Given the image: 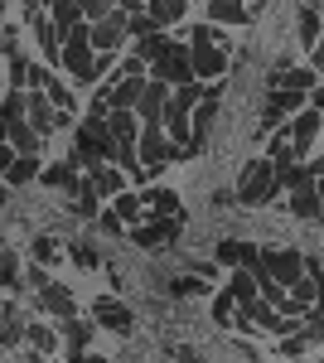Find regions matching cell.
Returning a JSON list of instances; mask_svg holds the SVG:
<instances>
[{"label": "cell", "mask_w": 324, "mask_h": 363, "mask_svg": "<svg viewBox=\"0 0 324 363\" xmlns=\"http://www.w3.org/2000/svg\"><path fill=\"white\" fill-rule=\"evenodd\" d=\"M189 68H194V83H223L228 78V39L213 25H194Z\"/></svg>", "instance_id": "1"}, {"label": "cell", "mask_w": 324, "mask_h": 363, "mask_svg": "<svg viewBox=\"0 0 324 363\" xmlns=\"http://www.w3.org/2000/svg\"><path fill=\"white\" fill-rule=\"evenodd\" d=\"M102 160H116V140H111L102 116H87L78 126V140H73V165L92 169V165H102Z\"/></svg>", "instance_id": "2"}, {"label": "cell", "mask_w": 324, "mask_h": 363, "mask_svg": "<svg viewBox=\"0 0 324 363\" xmlns=\"http://www.w3.org/2000/svg\"><path fill=\"white\" fill-rule=\"evenodd\" d=\"M281 189V179H276V165L271 160H252L242 169V179H238V203L247 208H257V203H271V194Z\"/></svg>", "instance_id": "3"}, {"label": "cell", "mask_w": 324, "mask_h": 363, "mask_svg": "<svg viewBox=\"0 0 324 363\" xmlns=\"http://www.w3.org/2000/svg\"><path fill=\"white\" fill-rule=\"evenodd\" d=\"M58 63L78 78V83H92L97 73H92V63H97V54H92V39H87V25L68 29L63 34V54H58Z\"/></svg>", "instance_id": "4"}, {"label": "cell", "mask_w": 324, "mask_h": 363, "mask_svg": "<svg viewBox=\"0 0 324 363\" xmlns=\"http://www.w3.org/2000/svg\"><path fill=\"white\" fill-rule=\"evenodd\" d=\"M135 155H140V165L150 169V174H160L169 160H179V145L164 136L160 126H140V140H135Z\"/></svg>", "instance_id": "5"}, {"label": "cell", "mask_w": 324, "mask_h": 363, "mask_svg": "<svg viewBox=\"0 0 324 363\" xmlns=\"http://www.w3.org/2000/svg\"><path fill=\"white\" fill-rule=\"evenodd\" d=\"M150 78H160L164 87H184V83H194L189 44H184V39H174V44H169V49H164V54L150 63Z\"/></svg>", "instance_id": "6"}, {"label": "cell", "mask_w": 324, "mask_h": 363, "mask_svg": "<svg viewBox=\"0 0 324 363\" xmlns=\"http://www.w3.org/2000/svg\"><path fill=\"white\" fill-rule=\"evenodd\" d=\"M262 267H267L271 281H276V286H286V291L305 277V257H300L296 247H267V252H262Z\"/></svg>", "instance_id": "7"}, {"label": "cell", "mask_w": 324, "mask_h": 363, "mask_svg": "<svg viewBox=\"0 0 324 363\" xmlns=\"http://www.w3.org/2000/svg\"><path fill=\"white\" fill-rule=\"evenodd\" d=\"M320 131H324V116L315 112V107H305V112L291 116L286 136H291V150H296V160H305V155H310V145L320 140Z\"/></svg>", "instance_id": "8"}, {"label": "cell", "mask_w": 324, "mask_h": 363, "mask_svg": "<svg viewBox=\"0 0 324 363\" xmlns=\"http://www.w3.org/2000/svg\"><path fill=\"white\" fill-rule=\"evenodd\" d=\"M25 121L39 131V136H49V131H58V126L68 121V112H58L44 92H25Z\"/></svg>", "instance_id": "9"}, {"label": "cell", "mask_w": 324, "mask_h": 363, "mask_svg": "<svg viewBox=\"0 0 324 363\" xmlns=\"http://www.w3.org/2000/svg\"><path fill=\"white\" fill-rule=\"evenodd\" d=\"M87 39H92V54H116L126 44V15L111 10L107 20H97V25L87 29Z\"/></svg>", "instance_id": "10"}, {"label": "cell", "mask_w": 324, "mask_h": 363, "mask_svg": "<svg viewBox=\"0 0 324 363\" xmlns=\"http://www.w3.org/2000/svg\"><path fill=\"white\" fill-rule=\"evenodd\" d=\"M164 102H169V87H164L160 78H145V92H140V102H135V121H140V126H160Z\"/></svg>", "instance_id": "11"}, {"label": "cell", "mask_w": 324, "mask_h": 363, "mask_svg": "<svg viewBox=\"0 0 324 363\" xmlns=\"http://www.w3.org/2000/svg\"><path fill=\"white\" fill-rule=\"evenodd\" d=\"M92 320H97L102 330H111V335H131V330H135V315H131V306H121L116 296H102V301L92 306Z\"/></svg>", "instance_id": "12"}, {"label": "cell", "mask_w": 324, "mask_h": 363, "mask_svg": "<svg viewBox=\"0 0 324 363\" xmlns=\"http://www.w3.org/2000/svg\"><path fill=\"white\" fill-rule=\"evenodd\" d=\"M296 112H305V92H271V97H267V112H262L267 136H271V131H281V121H286V116H296Z\"/></svg>", "instance_id": "13"}, {"label": "cell", "mask_w": 324, "mask_h": 363, "mask_svg": "<svg viewBox=\"0 0 324 363\" xmlns=\"http://www.w3.org/2000/svg\"><path fill=\"white\" fill-rule=\"evenodd\" d=\"M87 184L97 189V199H116V194H126V174L111 165V160H102V165L87 169Z\"/></svg>", "instance_id": "14"}, {"label": "cell", "mask_w": 324, "mask_h": 363, "mask_svg": "<svg viewBox=\"0 0 324 363\" xmlns=\"http://www.w3.org/2000/svg\"><path fill=\"white\" fill-rule=\"evenodd\" d=\"M140 213H145L150 223L179 218V194H169V189H145V199H140Z\"/></svg>", "instance_id": "15"}, {"label": "cell", "mask_w": 324, "mask_h": 363, "mask_svg": "<svg viewBox=\"0 0 324 363\" xmlns=\"http://www.w3.org/2000/svg\"><path fill=\"white\" fill-rule=\"evenodd\" d=\"M39 306L49 310V315H58V320H73V315H78V301H73V291H68V286H58V281L39 286Z\"/></svg>", "instance_id": "16"}, {"label": "cell", "mask_w": 324, "mask_h": 363, "mask_svg": "<svg viewBox=\"0 0 324 363\" xmlns=\"http://www.w3.org/2000/svg\"><path fill=\"white\" fill-rule=\"evenodd\" d=\"M29 29H34V39H39V54L49 58V63H58V54H63V34L54 29L49 10H44V15H29Z\"/></svg>", "instance_id": "17"}, {"label": "cell", "mask_w": 324, "mask_h": 363, "mask_svg": "<svg viewBox=\"0 0 324 363\" xmlns=\"http://www.w3.org/2000/svg\"><path fill=\"white\" fill-rule=\"evenodd\" d=\"M315 83H320L315 68H276L271 73V92H310Z\"/></svg>", "instance_id": "18"}, {"label": "cell", "mask_w": 324, "mask_h": 363, "mask_svg": "<svg viewBox=\"0 0 324 363\" xmlns=\"http://www.w3.org/2000/svg\"><path fill=\"white\" fill-rule=\"evenodd\" d=\"M320 339H324V320H315V315H310L296 335L281 339V354H305V349H310V344H320Z\"/></svg>", "instance_id": "19"}, {"label": "cell", "mask_w": 324, "mask_h": 363, "mask_svg": "<svg viewBox=\"0 0 324 363\" xmlns=\"http://www.w3.org/2000/svg\"><path fill=\"white\" fill-rule=\"evenodd\" d=\"M184 10H189V0H150V5H145V15H150L155 29H174L184 20Z\"/></svg>", "instance_id": "20"}, {"label": "cell", "mask_w": 324, "mask_h": 363, "mask_svg": "<svg viewBox=\"0 0 324 363\" xmlns=\"http://www.w3.org/2000/svg\"><path fill=\"white\" fill-rule=\"evenodd\" d=\"M102 121H107V131H111L116 145H135V140H140V121H135V112H107Z\"/></svg>", "instance_id": "21"}, {"label": "cell", "mask_w": 324, "mask_h": 363, "mask_svg": "<svg viewBox=\"0 0 324 363\" xmlns=\"http://www.w3.org/2000/svg\"><path fill=\"white\" fill-rule=\"evenodd\" d=\"M320 34H324V10H320V5H305V10H300V49L315 54Z\"/></svg>", "instance_id": "22"}, {"label": "cell", "mask_w": 324, "mask_h": 363, "mask_svg": "<svg viewBox=\"0 0 324 363\" xmlns=\"http://www.w3.org/2000/svg\"><path fill=\"white\" fill-rule=\"evenodd\" d=\"M5 140L15 145V155H39V140L44 136H39L29 121H10V126H5Z\"/></svg>", "instance_id": "23"}, {"label": "cell", "mask_w": 324, "mask_h": 363, "mask_svg": "<svg viewBox=\"0 0 324 363\" xmlns=\"http://www.w3.org/2000/svg\"><path fill=\"white\" fill-rule=\"evenodd\" d=\"M203 5H208V20L213 25H247L252 20L242 0H203Z\"/></svg>", "instance_id": "24"}, {"label": "cell", "mask_w": 324, "mask_h": 363, "mask_svg": "<svg viewBox=\"0 0 324 363\" xmlns=\"http://www.w3.org/2000/svg\"><path fill=\"white\" fill-rule=\"evenodd\" d=\"M174 233H179V218H164V223H150V228H140V233H135V242H140V247H169V242H174Z\"/></svg>", "instance_id": "25"}, {"label": "cell", "mask_w": 324, "mask_h": 363, "mask_svg": "<svg viewBox=\"0 0 324 363\" xmlns=\"http://www.w3.org/2000/svg\"><path fill=\"white\" fill-rule=\"evenodd\" d=\"M291 213L296 218H320V189H315V179L291 189Z\"/></svg>", "instance_id": "26"}, {"label": "cell", "mask_w": 324, "mask_h": 363, "mask_svg": "<svg viewBox=\"0 0 324 363\" xmlns=\"http://www.w3.org/2000/svg\"><path fill=\"white\" fill-rule=\"evenodd\" d=\"M228 296L238 301V306H252V301H262V291H257V281H252V272L247 267H233V281H228Z\"/></svg>", "instance_id": "27"}, {"label": "cell", "mask_w": 324, "mask_h": 363, "mask_svg": "<svg viewBox=\"0 0 324 363\" xmlns=\"http://www.w3.org/2000/svg\"><path fill=\"white\" fill-rule=\"evenodd\" d=\"M39 174H44L39 155H15V165L5 169L0 179H5V184H29V179H39Z\"/></svg>", "instance_id": "28"}, {"label": "cell", "mask_w": 324, "mask_h": 363, "mask_svg": "<svg viewBox=\"0 0 324 363\" xmlns=\"http://www.w3.org/2000/svg\"><path fill=\"white\" fill-rule=\"evenodd\" d=\"M49 20H54V29H58V34L78 29V25H82V15H78V0H49Z\"/></svg>", "instance_id": "29"}, {"label": "cell", "mask_w": 324, "mask_h": 363, "mask_svg": "<svg viewBox=\"0 0 324 363\" xmlns=\"http://www.w3.org/2000/svg\"><path fill=\"white\" fill-rule=\"evenodd\" d=\"M97 203H102V199H97V189H92V184H87V174H82L78 189H73V213H78V218H97V213H102Z\"/></svg>", "instance_id": "30"}, {"label": "cell", "mask_w": 324, "mask_h": 363, "mask_svg": "<svg viewBox=\"0 0 324 363\" xmlns=\"http://www.w3.org/2000/svg\"><path fill=\"white\" fill-rule=\"evenodd\" d=\"M0 291H25V277H20V257L0 247Z\"/></svg>", "instance_id": "31"}, {"label": "cell", "mask_w": 324, "mask_h": 363, "mask_svg": "<svg viewBox=\"0 0 324 363\" xmlns=\"http://www.w3.org/2000/svg\"><path fill=\"white\" fill-rule=\"evenodd\" d=\"M169 44H174V39H169L164 29H155V34H145V39L135 44V58H140V63H155V58H160Z\"/></svg>", "instance_id": "32"}, {"label": "cell", "mask_w": 324, "mask_h": 363, "mask_svg": "<svg viewBox=\"0 0 324 363\" xmlns=\"http://www.w3.org/2000/svg\"><path fill=\"white\" fill-rule=\"evenodd\" d=\"M25 339H29L34 354H54V349H58V335L49 330V325H25Z\"/></svg>", "instance_id": "33"}, {"label": "cell", "mask_w": 324, "mask_h": 363, "mask_svg": "<svg viewBox=\"0 0 324 363\" xmlns=\"http://www.w3.org/2000/svg\"><path fill=\"white\" fill-rule=\"evenodd\" d=\"M78 179H82V174H73V165H49V169H44V184H54V189H68V194L78 189Z\"/></svg>", "instance_id": "34"}, {"label": "cell", "mask_w": 324, "mask_h": 363, "mask_svg": "<svg viewBox=\"0 0 324 363\" xmlns=\"http://www.w3.org/2000/svg\"><path fill=\"white\" fill-rule=\"evenodd\" d=\"M29 252H34V262H58V257H63V242H58L54 233H39Z\"/></svg>", "instance_id": "35"}, {"label": "cell", "mask_w": 324, "mask_h": 363, "mask_svg": "<svg viewBox=\"0 0 324 363\" xmlns=\"http://www.w3.org/2000/svg\"><path fill=\"white\" fill-rule=\"evenodd\" d=\"M0 121H5V126H10V121H25V92L10 87V92L0 97Z\"/></svg>", "instance_id": "36"}, {"label": "cell", "mask_w": 324, "mask_h": 363, "mask_svg": "<svg viewBox=\"0 0 324 363\" xmlns=\"http://www.w3.org/2000/svg\"><path fill=\"white\" fill-rule=\"evenodd\" d=\"M63 339H68V349H73V354H78L82 344H87V339H92V325H82L78 315H73V320H63Z\"/></svg>", "instance_id": "37"}, {"label": "cell", "mask_w": 324, "mask_h": 363, "mask_svg": "<svg viewBox=\"0 0 324 363\" xmlns=\"http://www.w3.org/2000/svg\"><path fill=\"white\" fill-rule=\"evenodd\" d=\"M111 10H116L111 0H78V15H82V20H92V25H97V20H107Z\"/></svg>", "instance_id": "38"}, {"label": "cell", "mask_w": 324, "mask_h": 363, "mask_svg": "<svg viewBox=\"0 0 324 363\" xmlns=\"http://www.w3.org/2000/svg\"><path fill=\"white\" fill-rule=\"evenodd\" d=\"M116 218L126 223V218H140V199L135 194H116Z\"/></svg>", "instance_id": "39"}, {"label": "cell", "mask_w": 324, "mask_h": 363, "mask_svg": "<svg viewBox=\"0 0 324 363\" xmlns=\"http://www.w3.org/2000/svg\"><path fill=\"white\" fill-rule=\"evenodd\" d=\"M233 315H238V301H233V296L223 291V296H218V301H213V320H218V325H228Z\"/></svg>", "instance_id": "40"}, {"label": "cell", "mask_w": 324, "mask_h": 363, "mask_svg": "<svg viewBox=\"0 0 324 363\" xmlns=\"http://www.w3.org/2000/svg\"><path fill=\"white\" fill-rule=\"evenodd\" d=\"M218 262L223 267H242V242H223L218 247Z\"/></svg>", "instance_id": "41"}, {"label": "cell", "mask_w": 324, "mask_h": 363, "mask_svg": "<svg viewBox=\"0 0 324 363\" xmlns=\"http://www.w3.org/2000/svg\"><path fill=\"white\" fill-rule=\"evenodd\" d=\"M10 165H15V145H10V140L0 136V174H5Z\"/></svg>", "instance_id": "42"}, {"label": "cell", "mask_w": 324, "mask_h": 363, "mask_svg": "<svg viewBox=\"0 0 324 363\" xmlns=\"http://www.w3.org/2000/svg\"><path fill=\"white\" fill-rule=\"evenodd\" d=\"M97 223H102V233H116L121 238V218L116 213H97Z\"/></svg>", "instance_id": "43"}, {"label": "cell", "mask_w": 324, "mask_h": 363, "mask_svg": "<svg viewBox=\"0 0 324 363\" xmlns=\"http://www.w3.org/2000/svg\"><path fill=\"white\" fill-rule=\"evenodd\" d=\"M73 262H78V267H97V252L92 247H73Z\"/></svg>", "instance_id": "44"}, {"label": "cell", "mask_w": 324, "mask_h": 363, "mask_svg": "<svg viewBox=\"0 0 324 363\" xmlns=\"http://www.w3.org/2000/svg\"><path fill=\"white\" fill-rule=\"evenodd\" d=\"M15 44H20V39H15V29H0V49H5V54H10V58L20 54V49H15Z\"/></svg>", "instance_id": "45"}, {"label": "cell", "mask_w": 324, "mask_h": 363, "mask_svg": "<svg viewBox=\"0 0 324 363\" xmlns=\"http://www.w3.org/2000/svg\"><path fill=\"white\" fill-rule=\"evenodd\" d=\"M111 5H116L121 15H140V10H145V0H111Z\"/></svg>", "instance_id": "46"}, {"label": "cell", "mask_w": 324, "mask_h": 363, "mask_svg": "<svg viewBox=\"0 0 324 363\" xmlns=\"http://www.w3.org/2000/svg\"><path fill=\"white\" fill-rule=\"evenodd\" d=\"M310 107H315V112L324 116V83H315V87H310Z\"/></svg>", "instance_id": "47"}, {"label": "cell", "mask_w": 324, "mask_h": 363, "mask_svg": "<svg viewBox=\"0 0 324 363\" xmlns=\"http://www.w3.org/2000/svg\"><path fill=\"white\" fill-rule=\"evenodd\" d=\"M49 10V0H25V15H44Z\"/></svg>", "instance_id": "48"}, {"label": "cell", "mask_w": 324, "mask_h": 363, "mask_svg": "<svg viewBox=\"0 0 324 363\" xmlns=\"http://www.w3.org/2000/svg\"><path fill=\"white\" fill-rule=\"evenodd\" d=\"M15 310H10V301H0V330H5V320H10Z\"/></svg>", "instance_id": "49"}, {"label": "cell", "mask_w": 324, "mask_h": 363, "mask_svg": "<svg viewBox=\"0 0 324 363\" xmlns=\"http://www.w3.org/2000/svg\"><path fill=\"white\" fill-rule=\"evenodd\" d=\"M315 189H320V223H324V174L315 179Z\"/></svg>", "instance_id": "50"}, {"label": "cell", "mask_w": 324, "mask_h": 363, "mask_svg": "<svg viewBox=\"0 0 324 363\" xmlns=\"http://www.w3.org/2000/svg\"><path fill=\"white\" fill-rule=\"evenodd\" d=\"M310 58H315V63H324V34H320V44H315V54H310Z\"/></svg>", "instance_id": "51"}, {"label": "cell", "mask_w": 324, "mask_h": 363, "mask_svg": "<svg viewBox=\"0 0 324 363\" xmlns=\"http://www.w3.org/2000/svg\"><path fill=\"white\" fill-rule=\"evenodd\" d=\"M5 189H10V184H5V179H0V208H5Z\"/></svg>", "instance_id": "52"}, {"label": "cell", "mask_w": 324, "mask_h": 363, "mask_svg": "<svg viewBox=\"0 0 324 363\" xmlns=\"http://www.w3.org/2000/svg\"><path fill=\"white\" fill-rule=\"evenodd\" d=\"M242 5H247V15H252V10H257V0H242Z\"/></svg>", "instance_id": "53"}, {"label": "cell", "mask_w": 324, "mask_h": 363, "mask_svg": "<svg viewBox=\"0 0 324 363\" xmlns=\"http://www.w3.org/2000/svg\"><path fill=\"white\" fill-rule=\"evenodd\" d=\"M82 363H107V359H82Z\"/></svg>", "instance_id": "54"}, {"label": "cell", "mask_w": 324, "mask_h": 363, "mask_svg": "<svg viewBox=\"0 0 324 363\" xmlns=\"http://www.w3.org/2000/svg\"><path fill=\"white\" fill-rule=\"evenodd\" d=\"M0 15H5V0H0Z\"/></svg>", "instance_id": "55"}, {"label": "cell", "mask_w": 324, "mask_h": 363, "mask_svg": "<svg viewBox=\"0 0 324 363\" xmlns=\"http://www.w3.org/2000/svg\"><path fill=\"white\" fill-rule=\"evenodd\" d=\"M310 5H320V0H310Z\"/></svg>", "instance_id": "56"}, {"label": "cell", "mask_w": 324, "mask_h": 363, "mask_svg": "<svg viewBox=\"0 0 324 363\" xmlns=\"http://www.w3.org/2000/svg\"><path fill=\"white\" fill-rule=\"evenodd\" d=\"M145 5H150V0H145Z\"/></svg>", "instance_id": "57"}]
</instances>
